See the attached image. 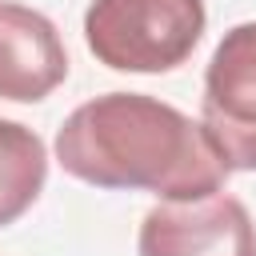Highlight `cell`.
Segmentation results:
<instances>
[{
  "mask_svg": "<svg viewBox=\"0 0 256 256\" xmlns=\"http://www.w3.org/2000/svg\"><path fill=\"white\" fill-rule=\"evenodd\" d=\"M56 160L84 184L160 200H204L228 180L204 124L144 92H108L80 104L56 132Z\"/></svg>",
  "mask_w": 256,
  "mask_h": 256,
  "instance_id": "cell-1",
  "label": "cell"
},
{
  "mask_svg": "<svg viewBox=\"0 0 256 256\" xmlns=\"http://www.w3.org/2000/svg\"><path fill=\"white\" fill-rule=\"evenodd\" d=\"M204 24V0H92L84 40L112 72H172L196 52Z\"/></svg>",
  "mask_w": 256,
  "mask_h": 256,
  "instance_id": "cell-2",
  "label": "cell"
},
{
  "mask_svg": "<svg viewBox=\"0 0 256 256\" xmlns=\"http://www.w3.org/2000/svg\"><path fill=\"white\" fill-rule=\"evenodd\" d=\"M200 124L228 172H256V20L216 44L204 72Z\"/></svg>",
  "mask_w": 256,
  "mask_h": 256,
  "instance_id": "cell-3",
  "label": "cell"
},
{
  "mask_svg": "<svg viewBox=\"0 0 256 256\" xmlns=\"http://www.w3.org/2000/svg\"><path fill=\"white\" fill-rule=\"evenodd\" d=\"M140 256H256V224L248 208L228 196L204 200H160L148 208L140 236Z\"/></svg>",
  "mask_w": 256,
  "mask_h": 256,
  "instance_id": "cell-4",
  "label": "cell"
},
{
  "mask_svg": "<svg viewBox=\"0 0 256 256\" xmlns=\"http://www.w3.org/2000/svg\"><path fill=\"white\" fill-rule=\"evenodd\" d=\"M68 76L56 24L24 4H0V100L36 104Z\"/></svg>",
  "mask_w": 256,
  "mask_h": 256,
  "instance_id": "cell-5",
  "label": "cell"
},
{
  "mask_svg": "<svg viewBox=\"0 0 256 256\" xmlns=\"http://www.w3.org/2000/svg\"><path fill=\"white\" fill-rule=\"evenodd\" d=\"M44 180H48L44 140L16 120H0V228L20 220L36 204Z\"/></svg>",
  "mask_w": 256,
  "mask_h": 256,
  "instance_id": "cell-6",
  "label": "cell"
}]
</instances>
